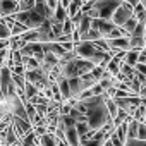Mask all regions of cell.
<instances>
[{"label":"cell","mask_w":146,"mask_h":146,"mask_svg":"<svg viewBox=\"0 0 146 146\" xmlns=\"http://www.w3.org/2000/svg\"><path fill=\"white\" fill-rule=\"evenodd\" d=\"M124 146H146V139H127Z\"/></svg>","instance_id":"29"},{"label":"cell","mask_w":146,"mask_h":146,"mask_svg":"<svg viewBox=\"0 0 146 146\" xmlns=\"http://www.w3.org/2000/svg\"><path fill=\"white\" fill-rule=\"evenodd\" d=\"M137 60H139V50H127L125 52V57H124L125 64H129V65L134 67L137 64Z\"/></svg>","instance_id":"19"},{"label":"cell","mask_w":146,"mask_h":146,"mask_svg":"<svg viewBox=\"0 0 146 146\" xmlns=\"http://www.w3.org/2000/svg\"><path fill=\"white\" fill-rule=\"evenodd\" d=\"M40 93V90L33 84V83H29V81H26V84H24V98H26V102H29L33 96H36Z\"/></svg>","instance_id":"18"},{"label":"cell","mask_w":146,"mask_h":146,"mask_svg":"<svg viewBox=\"0 0 146 146\" xmlns=\"http://www.w3.org/2000/svg\"><path fill=\"white\" fill-rule=\"evenodd\" d=\"M108 95L103 93V95H93L90 98H84L86 103H88V112H86V120L90 124L91 129H100L107 124L112 122V117L107 110V103H105V98Z\"/></svg>","instance_id":"1"},{"label":"cell","mask_w":146,"mask_h":146,"mask_svg":"<svg viewBox=\"0 0 146 146\" xmlns=\"http://www.w3.org/2000/svg\"><path fill=\"white\" fill-rule=\"evenodd\" d=\"M137 62H144L146 64V46L143 48V50H139V60Z\"/></svg>","instance_id":"38"},{"label":"cell","mask_w":146,"mask_h":146,"mask_svg":"<svg viewBox=\"0 0 146 146\" xmlns=\"http://www.w3.org/2000/svg\"><path fill=\"white\" fill-rule=\"evenodd\" d=\"M14 146H23V144H21V143H17V144H14Z\"/></svg>","instance_id":"44"},{"label":"cell","mask_w":146,"mask_h":146,"mask_svg":"<svg viewBox=\"0 0 146 146\" xmlns=\"http://www.w3.org/2000/svg\"><path fill=\"white\" fill-rule=\"evenodd\" d=\"M60 67H62V76L69 79V78H78V76H84L88 72H91L95 64L83 57H74L72 60H69L67 64H64Z\"/></svg>","instance_id":"2"},{"label":"cell","mask_w":146,"mask_h":146,"mask_svg":"<svg viewBox=\"0 0 146 146\" xmlns=\"http://www.w3.org/2000/svg\"><path fill=\"white\" fill-rule=\"evenodd\" d=\"M90 28H91V17H90L88 14H84V16H83V19L79 21V24L76 26V29H78V31H79V35L83 36Z\"/></svg>","instance_id":"16"},{"label":"cell","mask_w":146,"mask_h":146,"mask_svg":"<svg viewBox=\"0 0 146 146\" xmlns=\"http://www.w3.org/2000/svg\"><path fill=\"white\" fill-rule=\"evenodd\" d=\"M60 45L64 46L65 52H72V50H74V41H64V43H60Z\"/></svg>","instance_id":"35"},{"label":"cell","mask_w":146,"mask_h":146,"mask_svg":"<svg viewBox=\"0 0 146 146\" xmlns=\"http://www.w3.org/2000/svg\"><path fill=\"white\" fill-rule=\"evenodd\" d=\"M19 12V0H0V17Z\"/></svg>","instance_id":"9"},{"label":"cell","mask_w":146,"mask_h":146,"mask_svg":"<svg viewBox=\"0 0 146 146\" xmlns=\"http://www.w3.org/2000/svg\"><path fill=\"white\" fill-rule=\"evenodd\" d=\"M139 2H141V4H143L144 7H146V0H139Z\"/></svg>","instance_id":"42"},{"label":"cell","mask_w":146,"mask_h":146,"mask_svg":"<svg viewBox=\"0 0 146 146\" xmlns=\"http://www.w3.org/2000/svg\"><path fill=\"white\" fill-rule=\"evenodd\" d=\"M14 19L19 21V23H23V24H26L29 29H36V28H40V26L43 24V21H45V17L40 16L35 9H29V11H19V12L14 14Z\"/></svg>","instance_id":"3"},{"label":"cell","mask_w":146,"mask_h":146,"mask_svg":"<svg viewBox=\"0 0 146 146\" xmlns=\"http://www.w3.org/2000/svg\"><path fill=\"white\" fill-rule=\"evenodd\" d=\"M29 28L26 26V24H23V23H19V21H16L14 24H12V28H11V33H12V36H17V35H23V33H26Z\"/></svg>","instance_id":"24"},{"label":"cell","mask_w":146,"mask_h":146,"mask_svg":"<svg viewBox=\"0 0 146 146\" xmlns=\"http://www.w3.org/2000/svg\"><path fill=\"white\" fill-rule=\"evenodd\" d=\"M50 19H55V21H60V23H64L65 19H69L67 7H62V5H58V7L55 9V12H53V17H50Z\"/></svg>","instance_id":"21"},{"label":"cell","mask_w":146,"mask_h":146,"mask_svg":"<svg viewBox=\"0 0 146 146\" xmlns=\"http://www.w3.org/2000/svg\"><path fill=\"white\" fill-rule=\"evenodd\" d=\"M7 46H9V40H2V38H0V50L7 48Z\"/></svg>","instance_id":"39"},{"label":"cell","mask_w":146,"mask_h":146,"mask_svg":"<svg viewBox=\"0 0 146 146\" xmlns=\"http://www.w3.org/2000/svg\"><path fill=\"white\" fill-rule=\"evenodd\" d=\"M35 7V0H19V11H29Z\"/></svg>","instance_id":"28"},{"label":"cell","mask_w":146,"mask_h":146,"mask_svg":"<svg viewBox=\"0 0 146 146\" xmlns=\"http://www.w3.org/2000/svg\"><path fill=\"white\" fill-rule=\"evenodd\" d=\"M69 4H70V0H58V5L62 7H69Z\"/></svg>","instance_id":"40"},{"label":"cell","mask_w":146,"mask_h":146,"mask_svg":"<svg viewBox=\"0 0 146 146\" xmlns=\"http://www.w3.org/2000/svg\"><path fill=\"white\" fill-rule=\"evenodd\" d=\"M36 29H38V41L40 43H46V41H55L57 40V36H55V33L52 29L50 19H45L43 24L40 28H36Z\"/></svg>","instance_id":"6"},{"label":"cell","mask_w":146,"mask_h":146,"mask_svg":"<svg viewBox=\"0 0 146 146\" xmlns=\"http://www.w3.org/2000/svg\"><path fill=\"white\" fill-rule=\"evenodd\" d=\"M134 16V7L131 5V4H127V2H124L122 0V4L115 9V12H113V16H112V21H113V24H117V26H122L127 19H131Z\"/></svg>","instance_id":"4"},{"label":"cell","mask_w":146,"mask_h":146,"mask_svg":"<svg viewBox=\"0 0 146 146\" xmlns=\"http://www.w3.org/2000/svg\"><path fill=\"white\" fill-rule=\"evenodd\" d=\"M69 88H70V96L72 98H76L84 91V90H90L86 88V83L83 79V76H78V78H69Z\"/></svg>","instance_id":"7"},{"label":"cell","mask_w":146,"mask_h":146,"mask_svg":"<svg viewBox=\"0 0 146 146\" xmlns=\"http://www.w3.org/2000/svg\"><path fill=\"white\" fill-rule=\"evenodd\" d=\"M11 52H12V50H11L9 46L0 50V67H4V65L9 64V60H11Z\"/></svg>","instance_id":"27"},{"label":"cell","mask_w":146,"mask_h":146,"mask_svg":"<svg viewBox=\"0 0 146 146\" xmlns=\"http://www.w3.org/2000/svg\"><path fill=\"white\" fill-rule=\"evenodd\" d=\"M124 2H127V4H131V5L134 7V5H137V4H139V0H124Z\"/></svg>","instance_id":"41"},{"label":"cell","mask_w":146,"mask_h":146,"mask_svg":"<svg viewBox=\"0 0 146 146\" xmlns=\"http://www.w3.org/2000/svg\"><path fill=\"white\" fill-rule=\"evenodd\" d=\"M91 26H93V28H96L103 38H108V36L113 33V29L117 28V24H113V21H112V19H103V17L91 19Z\"/></svg>","instance_id":"5"},{"label":"cell","mask_w":146,"mask_h":146,"mask_svg":"<svg viewBox=\"0 0 146 146\" xmlns=\"http://www.w3.org/2000/svg\"><path fill=\"white\" fill-rule=\"evenodd\" d=\"M105 103H107V110H108V113H110V117L113 120V117H117V113H119V105L115 103V100L112 96H107L105 98Z\"/></svg>","instance_id":"20"},{"label":"cell","mask_w":146,"mask_h":146,"mask_svg":"<svg viewBox=\"0 0 146 146\" xmlns=\"http://www.w3.org/2000/svg\"><path fill=\"white\" fill-rule=\"evenodd\" d=\"M58 65V57L57 55H53V53H50V52H45V55H43V58H41V62H40V67L45 70V72H50L55 69Z\"/></svg>","instance_id":"10"},{"label":"cell","mask_w":146,"mask_h":146,"mask_svg":"<svg viewBox=\"0 0 146 146\" xmlns=\"http://www.w3.org/2000/svg\"><path fill=\"white\" fill-rule=\"evenodd\" d=\"M91 93H93V95H103L105 91H103V88L100 86V83H96V84L91 88Z\"/></svg>","instance_id":"34"},{"label":"cell","mask_w":146,"mask_h":146,"mask_svg":"<svg viewBox=\"0 0 146 146\" xmlns=\"http://www.w3.org/2000/svg\"><path fill=\"white\" fill-rule=\"evenodd\" d=\"M134 16H136V19L139 21V23H144L146 21V7L139 2L137 5H134Z\"/></svg>","instance_id":"23"},{"label":"cell","mask_w":146,"mask_h":146,"mask_svg":"<svg viewBox=\"0 0 146 146\" xmlns=\"http://www.w3.org/2000/svg\"><path fill=\"white\" fill-rule=\"evenodd\" d=\"M139 96L146 100V79L141 83V88H139Z\"/></svg>","instance_id":"37"},{"label":"cell","mask_w":146,"mask_h":146,"mask_svg":"<svg viewBox=\"0 0 146 146\" xmlns=\"http://www.w3.org/2000/svg\"><path fill=\"white\" fill-rule=\"evenodd\" d=\"M137 127H139V120H136L134 117H129L127 119V139L137 137Z\"/></svg>","instance_id":"12"},{"label":"cell","mask_w":146,"mask_h":146,"mask_svg":"<svg viewBox=\"0 0 146 146\" xmlns=\"http://www.w3.org/2000/svg\"><path fill=\"white\" fill-rule=\"evenodd\" d=\"M144 36H146V21H144Z\"/></svg>","instance_id":"43"},{"label":"cell","mask_w":146,"mask_h":146,"mask_svg":"<svg viewBox=\"0 0 146 146\" xmlns=\"http://www.w3.org/2000/svg\"><path fill=\"white\" fill-rule=\"evenodd\" d=\"M40 146H58V139L53 132H45L40 136Z\"/></svg>","instance_id":"13"},{"label":"cell","mask_w":146,"mask_h":146,"mask_svg":"<svg viewBox=\"0 0 146 146\" xmlns=\"http://www.w3.org/2000/svg\"><path fill=\"white\" fill-rule=\"evenodd\" d=\"M137 139H146V122H139V127H137Z\"/></svg>","instance_id":"32"},{"label":"cell","mask_w":146,"mask_h":146,"mask_svg":"<svg viewBox=\"0 0 146 146\" xmlns=\"http://www.w3.org/2000/svg\"><path fill=\"white\" fill-rule=\"evenodd\" d=\"M134 69L139 72V74H143V76H146V64L144 62H137L136 65H134Z\"/></svg>","instance_id":"33"},{"label":"cell","mask_w":146,"mask_h":146,"mask_svg":"<svg viewBox=\"0 0 146 146\" xmlns=\"http://www.w3.org/2000/svg\"><path fill=\"white\" fill-rule=\"evenodd\" d=\"M12 36V33H11V28L5 24V21L0 17V38L2 40H9Z\"/></svg>","instance_id":"26"},{"label":"cell","mask_w":146,"mask_h":146,"mask_svg":"<svg viewBox=\"0 0 146 146\" xmlns=\"http://www.w3.org/2000/svg\"><path fill=\"white\" fill-rule=\"evenodd\" d=\"M131 50H143L146 46V38L144 36H129Z\"/></svg>","instance_id":"15"},{"label":"cell","mask_w":146,"mask_h":146,"mask_svg":"<svg viewBox=\"0 0 146 146\" xmlns=\"http://www.w3.org/2000/svg\"><path fill=\"white\" fill-rule=\"evenodd\" d=\"M74 29H76V28H74V24H72L70 17L64 21V33H65V35H72V31H74Z\"/></svg>","instance_id":"30"},{"label":"cell","mask_w":146,"mask_h":146,"mask_svg":"<svg viewBox=\"0 0 146 146\" xmlns=\"http://www.w3.org/2000/svg\"><path fill=\"white\" fill-rule=\"evenodd\" d=\"M65 141L69 143V146H81V136H79L76 125L65 129Z\"/></svg>","instance_id":"11"},{"label":"cell","mask_w":146,"mask_h":146,"mask_svg":"<svg viewBox=\"0 0 146 146\" xmlns=\"http://www.w3.org/2000/svg\"><path fill=\"white\" fill-rule=\"evenodd\" d=\"M144 38H146V36H144Z\"/></svg>","instance_id":"46"},{"label":"cell","mask_w":146,"mask_h":146,"mask_svg":"<svg viewBox=\"0 0 146 146\" xmlns=\"http://www.w3.org/2000/svg\"><path fill=\"white\" fill-rule=\"evenodd\" d=\"M137 23H139V21L136 19V16H132V17H131V19H127V21H125V23H124L120 28L124 29V33H125L127 36H131V33L134 31V28L137 26Z\"/></svg>","instance_id":"22"},{"label":"cell","mask_w":146,"mask_h":146,"mask_svg":"<svg viewBox=\"0 0 146 146\" xmlns=\"http://www.w3.org/2000/svg\"><path fill=\"white\" fill-rule=\"evenodd\" d=\"M108 41V46L110 50L115 53V52H127L131 50V43H129V36H119V38H110L107 40Z\"/></svg>","instance_id":"8"},{"label":"cell","mask_w":146,"mask_h":146,"mask_svg":"<svg viewBox=\"0 0 146 146\" xmlns=\"http://www.w3.org/2000/svg\"><path fill=\"white\" fill-rule=\"evenodd\" d=\"M100 38H103V36H102L100 31H98L96 28H93V26L81 36V40H84V41H96V40H100Z\"/></svg>","instance_id":"17"},{"label":"cell","mask_w":146,"mask_h":146,"mask_svg":"<svg viewBox=\"0 0 146 146\" xmlns=\"http://www.w3.org/2000/svg\"><path fill=\"white\" fill-rule=\"evenodd\" d=\"M76 129H78V132H79V136H81V137H83V136H86V134L91 131V127H90L88 120H79V122H76Z\"/></svg>","instance_id":"25"},{"label":"cell","mask_w":146,"mask_h":146,"mask_svg":"<svg viewBox=\"0 0 146 146\" xmlns=\"http://www.w3.org/2000/svg\"><path fill=\"white\" fill-rule=\"evenodd\" d=\"M131 36H144V23H137V26L134 28Z\"/></svg>","instance_id":"31"},{"label":"cell","mask_w":146,"mask_h":146,"mask_svg":"<svg viewBox=\"0 0 146 146\" xmlns=\"http://www.w3.org/2000/svg\"><path fill=\"white\" fill-rule=\"evenodd\" d=\"M84 2H88V0H83V4H84Z\"/></svg>","instance_id":"45"},{"label":"cell","mask_w":146,"mask_h":146,"mask_svg":"<svg viewBox=\"0 0 146 146\" xmlns=\"http://www.w3.org/2000/svg\"><path fill=\"white\" fill-rule=\"evenodd\" d=\"M28 41L23 38V35H17V36H11L9 38V48L11 50H21Z\"/></svg>","instance_id":"14"},{"label":"cell","mask_w":146,"mask_h":146,"mask_svg":"<svg viewBox=\"0 0 146 146\" xmlns=\"http://www.w3.org/2000/svg\"><path fill=\"white\" fill-rule=\"evenodd\" d=\"M46 4H48L50 11H52V12H55V9L58 7V0H46Z\"/></svg>","instance_id":"36"}]
</instances>
